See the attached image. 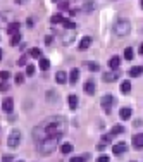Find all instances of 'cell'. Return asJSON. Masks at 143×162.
<instances>
[{"label": "cell", "mask_w": 143, "mask_h": 162, "mask_svg": "<svg viewBox=\"0 0 143 162\" xmlns=\"http://www.w3.org/2000/svg\"><path fill=\"white\" fill-rule=\"evenodd\" d=\"M52 2H59V0H52Z\"/></svg>", "instance_id": "cell-44"}, {"label": "cell", "mask_w": 143, "mask_h": 162, "mask_svg": "<svg viewBox=\"0 0 143 162\" xmlns=\"http://www.w3.org/2000/svg\"><path fill=\"white\" fill-rule=\"evenodd\" d=\"M142 7H143V0H142Z\"/></svg>", "instance_id": "cell-45"}, {"label": "cell", "mask_w": 143, "mask_h": 162, "mask_svg": "<svg viewBox=\"0 0 143 162\" xmlns=\"http://www.w3.org/2000/svg\"><path fill=\"white\" fill-rule=\"evenodd\" d=\"M12 161V155H4L2 157V162H10Z\"/></svg>", "instance_id": "cell-38"}, {"label": "cell", "mask_w": 143, "mask_h": 162, "mask_svg": "<svg viewBox=\"0 0 143 162\" xmlns=\"http://www.w3.org/2000/svg\"><path fill=\"white\" fill-rule=\"evenodd\" d=\"M133 57H135V54H133V50L128 47V49L124 50V59H126V60H133Z\"/></svg>", "instance_id": "cell-23"}, {"label": "cell", "mask_w": 143, "mask_h": 162, "mask_svg": "<svg viewBox=\"0 0 143 162\" xmlns=\"http://www.w3.org/2000/svg\"><path fill=\"white\" fill-rule=\"evenodd\" d=\"M91 9H93V2H86V4H85V10H86V12H91Z\"/></svg>", "instance_id": "cell-34"}, {"label": "cell", "mask_w": 143, "mask_h": 162, "mask_svg": "<svg viewBox=\"0 0 143 162\" xmlns=\"http://www.w3.org/2000/svg\"><path fill=\"white\" fill-rule=\"evenodd\" d=\"M78 79H79V69H73L69 74V83L74 85V83H78Z\"/></svg>", "instance_id": "cell-10"}, {"label": "cell", "mask_w": 143, "mask_h": 162, "mask_svg": "<svg viewBox=\"0 0 143 162\" xmlns=\"http://www.w3.org/2000/svg\"><path fill=\"white\" fill-rule=\"evenodd\" d=\"M9 78H10V72H9V71H0V79L5 81V79H9Z\"/></svg>", "instance_id": "cell-31"}, {"label": "cell", "mask_w": 143, "mask_h": 162, "mask_svg": "<svg viewBox=\"0 0 143 162\" xmlns=\"http://www.w3.org/2000/svg\"><path fill=\"white\" fill-rule=\"evenodd\" d=\"M19 42H21V35H19V33H17V35H12V38H10V45L16 47V45H19Z\"/></svg>", "instance_id": "cell-24"}, {"label": "cell", "mask_w": 143, "mask_h": 162, "mask_svg": "<svg viewBox=\"0 0 143 162\" xmlns=\"http://www.w3.org/2000/svg\"><path fill=\"white\" fill-rule=\"evenodd\" d=\"M126 148H128V145H126L124 141H119V143H116V145L112 147V152H114L116 155H121V154L126 152Z\"/></svg>", "instance_id": "cell-6"}, {"label": "cell", "mask_w": 143, "mask_h": 162, "mask_svg": "<svg viewBox=\"0 0 143 162\" xmlns=\"http://www.w3.org/2000/svg\"><path fill=\"white\" fill-rule=\"evenodd\" d=\"M48 67H50V62H48V59L41 57V59H40V69H41V71H47Z\"/></svg>", "instance_id": "cell-21"}, {"label": "cell", "mask_w": 143, "mask_h": 162, "mask_svg": "<svg viewBox=\"0 0 143 162\" xmlns=\"http://www.w3.org/2000/svg\"><path fill=\"white\" fill-rule=\"evenodd\" d=\"M142 72H143V66H135V67H131L130 69V76L136 78V76H140Z\"/></svg>", "instance_id": "cell-13"}, {"label": "cell", "mask_w": 143, "mask_h": 162, "mask_svg": "<svg viewBox=\"0 0 143 162\" xmlns=\"http://www.w3.org/2000/svg\"><path fill=\"white\" fill-rule=\"evenodd\" d=\"M66 129H67V122L61 116H52L40 122L33 131V141L38 152L41 155L52 154L57 148L61 138L66 134Z\"/></svg>", "instance_id": "cell-1"}, {"label": "cell", "mask_w": 143, "mask_h": 162, "mask_svg": "<svg viewBox=\"0 0 143 162\" xmlns=\"http://www.w3.org/2000/svg\"><path fill=\"white\" fill-rule=\"evenodd\" d=\"M19 143H21V133L19 131H12V133L7 136V145L10 148L19 147Z\"/></svg>", "instance_id": "cell-3"}, {"label": "cell", "mask_w": 143, "mask_h": 162, "mask_svg": "<svg viewBox=\"0 0 143 162\" xmlns=\"http://www.w3.org/2000/svg\"><path fill=\"white\" fill-rule=\"evenodd\" d=\"M114 79H117L116 72H105V74H103V81H107V83H112Z\"/></svg>", "instance_id": "cell-18"}, {"label": "cell", "mask_w": 143, "mask_h": 162, "mask_svg": "<svg viewBox=\"0 0 143 162\" xmlns=\"http://www.w3.org/2000/svg\"><path fill=\"white\" fill-rule=\"evenodd\" d=\"M28 26H34V21H33V19H28Z\"/></svg>", "instance_id": "cell-41"}, {"label": "cell", "mask_w": 143, "mask_h": 162, "mask_svg": "<svg viewBox=\"0 0 143 162\" xmlns=\"http://www.w3.org/2000/svg\"><path fill=\"white\" fill-rule=\"evenodd\" d=\"M133 145H135V148H143V133L133 136Z\"/></svg>", "instance_id": "cell-7"}, {"label": "cell", "mask_w": 143, "mask_h": 162, "mask_svg": "<svg viewBox=\"0 0 143 162\" xmlns=\"http://www.w3.org/2000/svg\"><path fill=\"white\" fill-rule=\"evenodd\" d=\"M62 24H64V26H66L67 29H74V28H76V24L71 21V19H64V21H62Z\"/></svg>", "instance_id": "cell-25"}, {"label": "cell", "mask_w": 143, "mask_h": 162, "mask_svg": "<svg viewBox=\"0 0 143 162\" xmlns=\"http://www.w3.org/2000/svg\"><path fill=\"white\" fill-rule=\"evenodd\" d=\"M119 116H121V119H130L131 117V109L130 107H123V109L119 110Z\"/></svg>", "instance_id": "cell-15"}, {"label": "cell", "mask_w": 143, "mask_h": 162, "mask_svg": "<svg viewBox=\"0 0 143 162\" xmlns=\"http://www.w3.org/2000/svg\"><path fill=\"white\" fill-rule=\"evenodd\" d=\"M14 109V100L10 99V97H7V99H4V102H2V110L7 114H10Z\"/></svg>", "instance_id": "cell-5"}, {"label": "cell", "mask_w": 143, "mask_h": 162, "mask_svg": "<svg viewBox=\"0 0 143 162\" xmlns=\"http://www.w3.org/2000/svg\"><path fill=\"white\" fill-rule=\"evenodd\" d=\"M130 31H131V24L128 19H119V21L114 24V33H116L117 36H121V38L128 36Z\"/></svg>", "instance_id": "cell-2"}, {"label": "cell", "mask_w": 143, "mask_h": 162, "mask_svg": "<svg viewBox=\"0 0 143 162\" xmlns=\"http://www.w3.org/2000/svg\"><path fill=\"white\" fill-rule=\"evenodd\" d=\"M140 54H143V43L140 45Z\"/></svg>", "instance_id": "cell-42"}, {"label": "cell", "mask_w": 143, "mask_h": 162, "mask_svg": "<svg viewBox=\"0 0 143 162\" xmlns=\"http://www.w3.org/2000/svg\"><path fill=\"white\" fill-rule=\"evenodd\" d=\"M22 81H24V74H22V72H17V74H16V83L21 85Z\"/></svg>", "instance_id": "cell-32"}, {"label": "cell", "mask_w": 143, "mask_h": 162, "mask_svg": "<svg viewBox=\"0 0 143 162\" xmlns=\"http://www.w3.org/2000/svg\"><path fill=\"white\" fill-rule=\"evenodd\" d=\"M7 90H9V85H7L5 81H2L0 83V92H7Z\"/></svg>", "instance_id": "cell-35"}, {"label": "cell", "mask_w": 143, "mask_h": 162, "mask_svg": "<svg viewBox=\"0 0 143 162\" xmlns=\"http://www.w3.org/2000/svg\"><path fill=\"white\" fill-rule=\"evenodd\" d=\"M28 54L33 57V59H41V50L40 49H31Z\"/></svg>", "instance_id": "cell-22"}, {"label": "cell", "mask_w": 143, "mask_h": 162, "mask_svg": "<svg viewBox=\"0 0 143 162\" xmlns=\"http://www.w3.org/2000/svg\"><path fill=\"white\" fill-rule=\"evenodd\" d=\"M17 64H19V66H24V64H26V55H22V57H21V59H19V62H17Z\"/></svg>", "instance_id": "cell-39"}, {"label": "cell", "mask_w": 143, "mask_h": 162, "mask_svg": "<svg viewBox=\"0 0 143 162\" xmlns=\"http://www.w3.org/2000/svg\"><path fill=\"white\" fill-rule=\"evenodd\" d=\"M116 104V99L112 97V95H105V97H102V100H100V105L105 109V110H110V107Z\"/></svg>", "instance_id": "cell-4"}, {"label": "cell", "mask_w": 143, "mask_h": 162, "mask_svg": "<svg viewBox=\"0 0 143 162\" xmlns=\"http://www.w3.org/2000/svg\"><path fill=\"white\" fill-rule=\"evenodd\" d=\"M85 92L88 93V95H93V93H95V83H93L91 79H88V81L85 83Z\"/></svg>", "instance_id": "cell-11"}, {"label": "cell", "mask_w": 143, "mask_h": 162, "mask_svg": "<svg viewBox=\"0 0 143 162\" xmlns=\"http://www.w3.org/2000/svg\"><path fill=\"white\" fill-rule=\"evenodd\" d=\"M110 133L112 134H117V133H124V128L121 126V124H117V126H114L112 129H110Z\"/></svg>", "instance_id": "cell-26"}, {"label": "cell", "mask_w": 143, "mask_h": 162, "mask_svg": "<svg viewBox=\"0 0 143 162\" xmlns=\"http://www.w3.org/2000/svg\"><path fill=\"white\" fill-rule=\"evenodd\" d=\"M90 45H91V38H90V36H85V38H81V42H79V49H81V50L88 49Z\"/></svg>", "instance_id": "cell-16"}, {"label": "cell", "mask_w": 143, "mask_h": 162, "mask_svg": "<svg viewBox=\"0 0 143 162\" xmlns=\"http://www.w3.org/2000/svg\"><path fill=\"white\" fill-rule=\"evenodd\" d=\"M52 43V36H45V45H50Z\"/></svg>", "instance_id": "cell-40"}, {"label": "cell", "mask_w": 143, "mask_h": 162, "mask_svg": "<svg viewBox=\"0 0 143 162\" xmlns=\"http://www.w3.org/2000/svg\"><path fill=\"white\" fill-rule=\"evenodd\" d=\"M85 161H86L85 157H73V159H71L69 162H85Z\"/></svg>", "instance_id": "cell-36"}, {"label": "cell", "mask_w": 143, "mask_h": 162, "mask_svg": "<svg viewBox=\"0 0 143 162\" xmlns=\"http://www.w3.org/2000/svg\"><path fill=\"white\" fill-rule=\"evenodd\" d=\"M19 162H22V161H19Z\"/></svg>", "instance_id": "cell-46"}, {"label": "cell", "mask_w": 143, "mask_h": 162, "mask_svg": "<svg viewBox=\"0 0 143 162\" xmlns=\"http://www.w3.org/2000/svg\"><path fill=\"white\" fill-rule=\"evenodd\" d=\"M62 21H64L62 14H55V16H52V22H54V24H57V22H62Z\"/></svg>", "instance_id": "cell-27"}, {"label": "cell", "mask_w": 143, "mask_h": 162, "mask_svg": "<svg viewBox=\"0 0 143 162\" xmlns=\"http://www.w3.org/2000/svg\"><path fill=\"white\" fill-rule=\"evenodd\" d=\"M130 92H131V83L130 81H123V83H121V93L128 95Z\"/></svg>", "instance_id": "cell-17"}, {"label": "cell", "mask_w": 143, "mask_h": 162, "mask_svg": "<svg viewBox=\"0 0 143 162\" xmlns=\"http://www.w3.org/2000/svg\"><path fill=\"white\" fill-rule=\"evenodd\" d=\"M55 81L61 83V85H64V83L67 81V74H66L64 71H57V74H55Z\"/></svg>", "instance_id": "cell-9"}, {"label": "cell", "mask_w": 143, "mask_h": 162, "mask_svg": "<svg viewBox=\"0 0 143 162\" xmlns=\"http://www.w3.org/2000/svg\"><path fill=\"white\" fill-rule=\"evenodd\" d=\"M61 152L62 154H71V152H73V145H71V143H62Z\"/></svg>", "instance_id": "cell-20"}, {"label": "cell", "mask_w": 143, "mask_h": 162, "mask_svg": "<svg viewBox=\"0 0 143 162\" xmlns=\"http://www.w3.org/2000/svg\"><path fill=\"white\" fill-rule=\"evenodd\" d=\"M119 64H121V57H117V55L110 57V60H109V67H110V69H117Z\"/></svg>", "instance_id": "cell-12"}, {"label": "cell", "mask_w": 143, "mask_h": 162, "mask_svg": "<svg viewBox=\"0 0 143 162\" xmlns=\"http://www.w3.org/2000/svg\"><path fill=\"white\" fill-rule=\"evenodd\" d=\"M47 99H48V100H57V93H55L54 90H52V92H48Z\"/></svg>", "instance_id": "cell-33"}, {"label": "cell", "mask_w": 143, "mask_h": 162, "mask_svg": "<svg viewBox=\"0 0 143 162\" xmlns=\"http://www.w3.org/2000/svg\"><path fill=\"white\" fill-rule=\"evenodd\" d=\"M112 136H114V134H112V133L105 134V136H103V138H102V141H100V143H102V145H107V143H109V141L112 140Z\"/></svg>", "instance_id": "cell-29"}, {"label": "cell", "mask_w": 143, "mask_h": 162, "mask_svg": "<svg viewBox=\"0 0 143 162\" xmlns=\"http://www.w3.org/2000/svg\"><path fill=\"white\" fill-rule=\"evenodd\" d=\"M26 74H28V76H33V74H34V66H33V64H28V66H26Z\"/></svg>", "instance_id": "cell-28"}, {"label": "cell", "mask_w": 143, "mask_h": 162, "mask_svg": "<svg viewBox=\"0 0 143 162\" xmlns=\"http://www.w3.org/2000/svg\"><path fill=\"white\" fill-rule=\"evenodd\" d=\"M2 55H4V54H2V50H0V60H2Z\"/></svg>", "instance_id": "cell-43"}, {"label": "cell", "mask_w": 143, "mask_h": 162, "mask_svg": "<svg viewBox=\"0 0 143 162\" xmlns=\"http://www.w3.org/2000/svg\"><path fill=\"white\" fill-rule=\"evenodd\" d=\"M71 42H73V35H64L62 36V43H64V45H69Z\"/></svg>", "instance_id": "cell-30"}, {"label": "cell", "mask_w": 143, "mask_h": 162, "mask_svg": "<svg viewBox=\"0 0 143 162\" xmlns=\"http://www.w3.org/2000/svg\"><path fill=\"white\" fill-rule=\"evenodd\" d=\"M97 162H109V157H107V155H100V157L97 159Z\"/></svg>", "instance_id": "cell-37"}, {"label": "cell", "mask_w": 143, "mask_h": 162, "mask_svg": "<svg viewBox=\"0 0 143 162\" xmlns=\"http://www.w3.org/2000/svg\"><path fill=\"white\" fill-rule=\"evenodd\" d=\"M7 33L9 35H17L19 33V22H10L7 26Z\"/></svg>", "instance_id": "cell-8"}, {"label": "cell", "mask_w": 143, "mask_h": 162, "mask_svg": "<svg viewBox=\"0 0 143 162\" xmlns=\"http://www.w3.org/2000/svg\"><path fill=\"white\" fill-rule=\"evenodd\" d=\"M85 66H86L90 71H93V72L100 71V64H98V62H93V60H88V62H85Z\"/></svg>", "instance_id": "cell-14"}, {"label": "cell", "mask_w": 143, "mask_h": 162, "mask_svg": "<svg viewBox=\"0 0 143 162\" xmlns=\"http://www.w3.org/2000/svg\"><path fill=\"white\" fill-rule=\"evenodd\" d=\"M67 102H69V107H71V109H76V105H78V97H76V95H69Z\"/></svg>", "instance_id": "cell-19"}]
</instances>
